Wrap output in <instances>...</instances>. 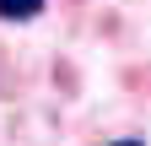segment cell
<instances>
[{
  "instance_id": "7a4b0ae2",
  "label": "cell",
  "mask_w": 151,
  "mask_h": 146,
  "mask_svg": "<svg viewBox=\"0 0 151 146\" xmlns=\"http://www.w3.org/2000/svg\"><path fill=\"white\" fill-rule=\"evenodd\" d=\"M113 146H146V141H135V135H129V141H113Z\"/></svg>"
},
{
  "instance_id": "6da1fadb",
  "label": "cell",
  "mask_w": 151,
  "mask_h": 146,
  "mask_svg": "<svg viewBox=\"0 0 151 146\" xmlns=\"http://www.w3.org/2000/svg\"><path fill=\"white\" fill-rule=\"evenodd\" d=\"M38 11H43V0H0V16L6 22H32Z\"/></svg>"
}]
</instances>
